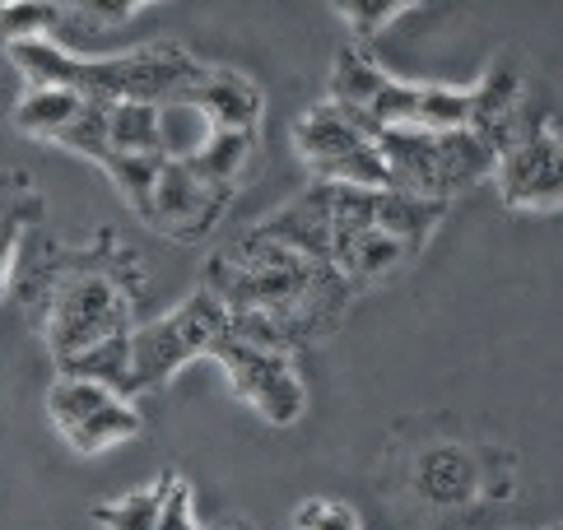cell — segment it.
Masks as SVG:
<instances>
[{
    "mask_svg": "<svg viewBox=\"0 0 563 530\" xmlns=\"http://www.w3.org/2000/svg\"><path fill=\"white\" fill-rule=\"evenodd\" d=\"M321 261H303L285 247H275L261 233L238 238L229 252L210 256L206 265V294L219 298L224 312H261L279 317L312 284Z\"/></svg>",
    "mask_w": 563,
    "mask_h": 530,
    "instance_id": "6da1fadb",
    "label": "cell"
},
{
    "mask_svg": "<svg viewBox=\"0 0 563 530\" xmlns=\"http://www.w3.org/2000/svg\"><path fill=\"white\" fill-rule=\"evenodd\" d=\"M224 331H229V312L219 308V298H210L206 289L183 298L168 317L145 321L140 331L126 335V344H131V391L150 396V391H158V386H168L191 358L210 354Z\"/></svg>",
    "mask_w": 563,
    "mask_h": 530,
    "instance_id": "7a4b0ae2",
    "label": "cell"
},
{
    "mask_svg": "<svg viewBox=\"0 0 563 530\" xmlns=\"http://www.w3.org/2000/svg\"><path fill=\"white\" fill-rule=\"evenodd\" d=\"M126 331H131V298L122 294V284L112 275L75 270L52 284L47 325H43L52 363H66V358L85 354L112 335H126Z\"/></svg>",
    "mask_w": 563,
    "mask_h": 530,
    "instance_id": "3957f363",
    "label": "cell"
},
{
    "mask_svg": "<svg viewBox=\"0 0 563 530\" xmlns=\"http://www.w3.org/2000/svg\"><path fill=\"white\" fill-rule=\"evenodd\" d=\"M210 358L224 368L233 396L256 410L271 428H294L308 410V382L298 377L294 354L279 350H256V344L233 340L229 331L219 335V344L210 350Z\"/></svg>",
    "mask_w": 563,
    "mask_h": 530,
    "instance_id": "277c9868",
    "label": "cell"
},
{
    "mask_svg": "<svg viewBox=\"0 0 563 530\" xmlns=\"http://www.w3.org/2000/svg\"><path fill=\"white\" fill-rule=\"evenodd\" d=\"M294 150L308 163V173L327 187H358L387 191V168L364 131H354L331 103H317L308 117L294 121Z\"/></svg>",
    "mask_w": 563,
    "mask_h": 530,
    "instance_id": "5b68a950",
    "label": "cell"
},
{
    "mask_svg": "<svg viewBox=\"0 0 563 530\" xmlns=\"http://www.w3.org/2000/svg\"><path fill=\"white\" fill-rule=\"evenodd\" d=\"M47 419L79 456H98L117 442H131L145 428L135 400H117L103 386L79 382V377H56L47 386Z\"/></svg>",
    "mask_w": 563,
    "mask_h": 530,
    "instance_id": "8992f818",
    "label": "cell"
},
{
    "mask_svg": "<svg viewBox=\"0 0 563 530\" xmlns=\"http://www.w3.org/2000/svg\"><path fill=\"white\" fill-rule=\"evenodd\" d=\"M494 181L508 210L550 214L563 200V145L554 126L521 131L494 163Z\"/></svg>",
    "mask_w": 563,
    "mask_h": 530,
    "instance_id": "52a82bcc",
    "label": "cell"
},
{
    "mask_svg": "<svg viewBox=\"0 0 563 530\" xmlns=\"http://www.w3.org/2000/svg\"><path fill=\"white\" fill-rule=\"evenodd\" d=\"M224 206H229V191L206 187V181L191 177L183 163H164V177H158V191H154V206H150L145 223L173 242H196L219 223Z\"/></svg>",
    "mask_w": 563,
    "mask_h": 530,
    "instance_id": "ba28073f",
    "label": "cell"
},
{
    "mask_svg": "<svg viewBox=\"0 0 563 530\" xmlns=\"http://www.w3.org/2000/svg\"><path fill=\"white\" fill-rule=\"evenodd\" d=\"M471 93V126L494 154H503L521 135L517 131V112H521V98H527V79H521V66L512 56L494 60V66L479 75V85L466 89Z\"/></svg>",
    "mask_w": 563,
    "mask_h": 530,
    "instance_id": "9c48e42d",
    "label": "cell"
},
{
    "mask_svg": "<svg viewBox=\"0 0 563 530\" xmlns=\"http://www.w3.org/2000/svg\"><path fill=\"white\" fill-rule=\"evenodd\" d=\"M252 233H261L275 247H285L303 261H321L327 265L331 256V200H327V187L312 181L308 191H298L294 200H285L266 223H256Z\"/></svg>",
    "mask_w": 563,
    "mask_h": 530,
    "instance_id": "30bf717a",
    "label": "cell"
},
{
    "mask_svg": "<svg viewBox=\"0 0 563 530\" xmlns=\"http://www.w3.org/2000/svg\"><path fill=\"white\" fill-rule=\"evenodd\" d=\"M187 103L210 121V131H238V135H256L261 112H266V93L238 70H219L206 66V79L191 89Z\"/></svg>",
    "mask_w": 563,
    "mask_h": 530,
    "instance_id": "8fae6325",
    "label": "cell"
},
{
    "mask_svg": "<svg viewBox=\"0 0 563 530\" xmlns=\"http://www.w3.org/2000/svg\"><path fill=\"white\" fill-rule=\"evenodd\" d=\"M442 219H448V206H442V200L406 196V191H377V200H373V229L396 238L406 252L429 247V238L438 233Z\"/></svg>",
    "mask_w": 563,
    "mask_h": 530,
    "instance_id": "7c38bea8",
    "label": "cell"
},
{
    "mask_svg": "<svg viewBox=\"0 0 563 530\" xmlns=\"http://www.w3.org/2000/svg\"><path fill=\"white\" fill-rule=\"evenodd\" d=\"M406 256H410V252L400 247L396 238L368 229V233H358V238H350V242H340V247H331L327 265L350 284V289H368V284L387 279Z\"/></svg>",
    "mask_w": 563,
    "mask_h": 530,
    "instance_id": "4fadbf2b",
    "label": "cell"
},
{
    "mask_svg": "<svg viewBox=\"0 0 563 530\" xmlns=\"http://www.w3.org/2000/svg\"><path fill=\"white\" fill-rule=\"evenodd\" d=\"M252 154H256V135H238V131H214L206 145H200V154H191L183 168L191 177H200L206 187L214 191H229L238 187V177H243L252 168Z\"/></svg>",
    "mask_w": 563,
    "mask_h": 530,
    "instance_id": "5bb4252c",
    "label": "cell"
},
{
    "mask_svg": "<svg viewBox=\"0 0 563 530\" xmlns=\"http://www.w3.org/2000/svg\"><path fill=\"white\" fill-rule=\"evenodd\" d=\"M387 70L364 52V47H340L335 52V66L327 79V103L331 108H350V112H368V103L387 85Z\"/></svg>",
    "mask_w": 563,
    "mask_h": 530,
    "instance_id": "9a60e30c",
    "label": "cell"
},
{
    "mask_svg": "<svg viewBox=\"0 0 563 530\" xmlns=\"http://www.w3.org/2000/svg\"><path fill=\"white\" fill-rule=\"evenodd\" d=\"M126 335H112V340L93 344V350H85V354L56 363V377L93 382V386H103V391H112L117 400H131L135 391H131V344H126Z\"/></svg>",
    "mask_w": 563,
    "mask_h": 530,
    "instance_id": "2e32d148",
    "label": "cell"
},
{
    "mask_svg": "<svg viewBox=\"0 0 563 530\" xmlns=\"http://www.w3.org/2000/svg\"><path fill=\"white\" fill-rule=\"evenodd\" d=\"M419 494L452 507V503H466L475 494V465L466 452H456V446H442V452H429L424 465H419Z\"/></svg>",
    "mask_w": 563,
    "mask_h": 530,
    "instance_id": "e0dca14e",
    "label": "cell"
},
{
    "mask_svg": "<svg viewBox=\"0 0 563 530\" xmlns=\"http://www.w3.org/2000/svg\"><path fill=\"white\" fill-rule=\"evenodd\" d=\"M108 154H131V158L154 154V158H164L158 154V108H150V103H112L108 108Z\"/></svg>",
    "mask_w": 563,
    "mask_h": 530,
    "instance_id": "ac0fdd59",
    "label": "cell"
},
{
    "mask_svg": "<svg viewBox=\"0 0 563 530\" xmlns=\"http://www.w3.org/2000/svg\"><path fill=\"white\" fill-rule=\"evenodd\" d=\"M79 103H85V98L70 89H29L14 108V126L33 140H52L79 112Z\"/></svg>",
    "mask_w": 563,
    "mask_h": 530,
    "instance_id": "d6986e66",
    "label": "cell"
},
{
    "mask_svg": "<svg viewBox=\"0 0 563 530\" xmlns=\"http://www.w3.org/2000/svg\"><path fill=\"white\" fill-rule=\"evenodd\" d=\"M103 173L112 177V187L122 191V200L140 214L150 219V206H154V191H158V177H164V158H131V154H108L103 158Z\"/></svg>",
    "mask_w": 563,
    "mask_h": 530,
    "instance_id": "ffe728a7",
    "label": "cell"
},
{
    "mask_svg": "<svg viewBox=\"0 0 563 530\" xmlns=\"http://www.w3.org/2000/svg\"><path fill=\"white\" fill-rule=\"evenodd\" d=\"M210 135H214L210 121L200 117L191 103L158 108V154H164L168 163H187L191 154H200V145H206Z\"/></svg>",
    "mask_w": 563,
    "mask_h": 530,
    "instance_id": "44dd1931",
    "label": "cell"
},
{
    "mask_svg": "<svg viewBox=\"0 0 563 530\" xmlns=\"http://www.w3.org/2000/svg\"><path fill=\"white\" fill-rule=\"evenodd\" d=\"M158 503H164V475L145 488H131V494L112 498V503H98L89 517L98 530H154Z\"/></svg>",
    "mask_w": 563,
    "mask_h": 530,
    "instance_id": "7402d4cb",
    "label": "cell"
},
{
    "mask_svg": "<svg viewBox=\"0 0 563 530\" xmlns=\"http://www.w3.org/2000/svg\"><path fill=\"white\" fill-rule=\"evenodd\" d=\"M415 131H466L471 126V93L452 85H419L415 93Z\"/></svg>",
    "mask_w": 563,
    "mask_h": 530,
    "instance_id": "603a6c76",
    "label": "cell"
},
{
    "mask_svg": "<svg viewBox=\"0 0 563 530\" xmlns=\"http://www.w3.org/2000/svg\"><path fill=\"white\" fill-rule=\"evenodd\" d=\"M52 145H62V150H70V154H79V158H89V163L103 168V158H108V103L85 98L79 112L52 135Z\"/></svg>",
    "mask_w": 563,
    "mask_h": 530,
    "instance_id": "cb8c5ba5",
    "label": "cell"
},
{
    "mask_svg": "<svg viewBox=\"0 0 563 530\" xmlns=\"http://www.w3.org/2000/svg\"><path fill=\"white\" fill-rule=\"evenodd\" d=\"M66 19V5H47V0H10L0 5V37L14 43H33V37H47L56 24Z\"/></svg>",
    "mask_w": 563,
    "mask_h": 530,
    "instance_id": "d4e9b609",
    "label": "cell"
},
{
    "mask_svg": "<svg viewBox=\"0 0 563 530\" xmlns=\"http://www.w3.org/2000/svg\"><path fill=\"white\" fill-rule=\"evenodd\" d=\"M331 10L345 19V29L354 37H377L382 29H391L400 14H410L415 5L410 0H335Z\"/></svg>",
    "mask_w": 563,
    "mask_h": 530,
    "instance_id": "484cf974",
    "label": "cell"
},
{
    "mask_svg": "<svg viewBox=\"0 0 563 530\" xmlns=\"http://www.w3.org/2000/svg\"><path fill=\"white\" fill-rule=\"evenodd\" d=\"M33 219H37V200H10V206H0V298H5L10 289V265H14V252H19V242H24V233L33 229Z\"/></svg>",
    "mask_w": 563,
    "mask_h": 530,
    "instance_id": "4316f807",
    "label": "cell"
},
{
    "mask_svg": "<svg viewBox=\"0 0 563 530\" xmlns=\"http://www.w3.org/2000/svg\"><path fill=\"white\" fill-rule=\"evenodd\" d=\"M154 530H200V521H196V494H191V484L177 471L164 475V503H158Z\"/></svg>",
    "mask_w": 563,
    "mask_h": 530,
    "instance_id": "83f0119b",
    "label": "cell"
},
{
    "mask_svg": "<svg viewBox=\"0 0 563 530\" xmlns=\"http://www.w3.org/2000/svg\"><path fill=\"white\" fill-rule=\"evenodd\" d=\"M294 530H364V526H358V512H354V507H345V503L308 498V503H298Z\"/></svg>",
    "mask_w": 563,
    "mask_h": 530,
    "instance_id": "f1b7e54d",
    "label": "cell"
},
{
    "mask_svg": "<svg viewBox=\"0 0 563 530\" xmlns=\"http://www.w3.org/2000/svg\"><path fill=\"white\" fill-rule=\"evenodd\" d=\"M145 10V0H85V5H66V14H79V19H93V29H112V24H126L131 14Z\"/></svg>",
    "mask_w": 563,
    "mask_h": 530,
    "instance_id": "f546056e",
    "label": "cell"
},
{
    "mask_svg": "<svg viewBox=\"0 0 563 530\" xmlns=\"http://www.w3.org/2000/svg\"><path fill=\"white\" fill-rule=\"evenodd\" d=\"M14 191H24V196H29V177H19V173H0V196H14Z\"/></svg>",
    "mask_w": 563,
    "mask_h": 530,
    "instance_id": "4dcf8cb0",
    "label": "cell"
},
{
    "mask_svg": "<svg viewBox=\"0 0 563 530\" xmlns=\"http://www.w3.org/2000/svg\"><path fill=\"white\" fill-rule=\"evenodd\" d=\"M210 530H252L247 521H238V517H224V521H214Z\"/></svg>",
    "mask_w": 563,
    "mask_h": 530,
    "instance_id": "1f68e13d",
    "label": "cell"
},
{
    "mask_svg": "<svg viewBox=\"0 0 563 530\" xmlns=\"http://www.w3.org/2000/svg\"><path fill=\"white\" fill-rule=\"evenodd\" d=\"M550 530H559V526H550Z\"/></svg>",
    "mask_w": 563,
    "mask_h": 530,
    "instance_id": "d6a6232c",
    "label": "cell"
}]
</instances>
